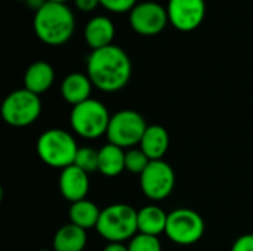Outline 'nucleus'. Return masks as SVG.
Here are the masks:
<instances>
[{
  "instance_id": "1",
  "label": "nucleus",
  "mask_w": 253,
  "mask_h": 251,
  "mask_svg": "<svg viewBox=\"0 0 253 251\" xmlns=\"http://www.w3.org/2000/svg\"><path fill=\"white\" fill-rule=\"evenodd\" d=\"M87 75L92 84L102 92L122 90L132 77L130 58L116 44L92 50L87 58Z\"/></svg>"
},
{
  "instance_id": "2",
  "label": "nucleus",
  "mask_w": 253,
  "mask_h": 251,
  "mask_svg": "<svg viewBox=\"0 0 253 251\" xmlns=\"http://www.w3.org/2000/svg\"><path fill=\"white\" fill-rule=\"evenodd\" d=\"M36 36L49 46L65 44L74 34V13L65 3L47 1L34 13L33 21Z\"/></svg>"
},
{
  "instance_id": "3",
  "label": "nucleus",
  "mask_w": 253,
  "mask_h": 251,
  "mask_svg": "<svg viewBox=\"0 0 253 251\" xmlns=\"http://www.w3.org/2000/svg\"><path fill=\"white\" fill-rule=\"evenodd\" d=\"M98 234L108 243H125L138 234V212L123 203L111 204L101 210Z\"/></svg>"
},
{
  "instance_id": "4",
  "label": "nucleus",
  "mask_w": 253,
  "mask_h": 251,
  "mask_svg": "<svg viewBox=\"0 0 253 251\" xmlns=\"http://www.w3.org/2000/svg\"><path fill=\"white\" fill-rule=\"evenodd\" d=\"M37 154L40 160L55 169H65L74 164L79 146L71 133L62 129H49L37 139Z\"/></svg>"
},
{
  "instance_id": "5",
  "label": "nucleus",
  "mask_w": 253,
  "mask_h": 251,
  "mask_svg": "<svg viewBox=\"0 0 253 251\" xmlns=\"http://www.w3.org/2000/svg\"><path fill=\"white\" fill-rule=\"evenodd\" d=\"M110 120L107 107L92 98L73 107L70 114L71 129L84 139H98L107 135Z\"/></svg>"
},
{
  "instance_id": "6",
  "label": "nucleus",
  "mask_w": 253,
  "mask_h": 251,
  "mask_svg": "<svg viewBox=\"0 0 253 251\" xmlns=\"http://www.w3.org/2000/svg\"><path fill=\"white\" fill-rule=\"evenodd\" d=\"M42 112L39 95L24 89L9 93L1 104L3 120L13 127H27L37 121Z\"/></svg>"
},
{
  "instance_id": "7",
  "label": "nucleus",
  "mask_w": 253,
  "mask_h": 251,
  "mask_svg": "<svg viewBox=\"0 0 253 251\" xmlns=\"http://www.w3.org/2000/svg\"><path fill=\"white\" fill-rule=\"evenodd\" d=\"M144 117L133 109H122L111 115L107 138L108 142L120 148H133L139 145L147 130Z\"/></svg>"
},
{
  "instance_id": "8",
  "label": "nucleus",
  "mask_w": 253,
  "mask_h": 251,
  "mask_svg": "<svg viewBox=\"0 0 253 251\" xmlns=\"http://www.w3.org/2000/svg\"><path fill=\"white\" fill-rule=\"evenodd\" d=\"M165 234L178 246H193L205 235V220L191 209H178L168 213Z\"/></svg>"
},
{
  "instance_id": "9",
  "label": "nucleus",
  "mask_w": 253,
  "mask_h": 251,
  "mask_svg": "<svg viewBox=\"0 0 253 251\" xmlns=\"http://www.w3.org/2000/svg\"><path fill=\"white\" fill-rule=\"evenodd\" d=\"M144 195L153 201L168 198L175 188V172L165 160L150 161L148 167L139 176Z\"/></svg>"
},
{
  "instance_id": "10",
  "label": "nucleus",
  "mask_w": 253,
  "mask_h": 251,
  "mask_svg": "<svg viewBox=\"0 0 253 251\" xmlns=\"http://www.w3.org/2000/svg\"><path fill=\"white\" fill-rule=\"evenodd\" d=\"M129 22L133 31L141 36L160 34L169 22L168 9L156 1L138 3L130 10Z\"/></svg>"
},
{
  "instance_id": "11",
  "label": "nucleus",
  "mask_w": 253,
  "mask_h": 251,
  "mask_svg": "<svg viewBox=\"0 0 253 251\" xmlns=\"http://www.w3.org/2000/svg\"><path fill=\"white\" fill-rule=\"evenodd\" d=\"M169 22L179 31H193L205 19V0H169L168 3Z\"/></svg>"
},
{
  "instance_id": "12",
  "label": "nucleus",
  "mask_w": 253,
  "mask_h": 251,
  "mask_svg": "<svg viewBox=\"0 0 253 251\" xmlns=\"http://www.w3.org/2000/svg\"><path fill=\"white\" fill-rule=\"evenodd\" d=\"M89 175L79 169L77 166H70L61 170L59 175V192L62 197L73 203L86 200V195L89 192Z\"/></svg>"
},
{
  "instance_id": "13",
  "label": "nucleus",
  "mask_w": 253,
  "mask_h": 251,
  "mask_svg": "<svg viewBox=\"0 0 253 251\" xmlns=\"http://www.w3.org/2000/svg\"><path fill=\"white\" fill-rule=\"evenodd\" d=\"M114 34H116L114 24L107 16L92 18L86 24V28H84V40L92 50L111 46Z\"/></svg>"
},
{
  "instance_id": "14",
  "label": "nucleus",
  "mask_w": 253,
  "mask_h": 251,
  "mask_svg": "<svg viewBox=\"0 0 253 251\" xmlns=\"http://www.w3.org/2000/svg\"><path fill=\"white\" fill-rule=\"evenodd\" d=\"M92 81L87 74L82 72H71L68 74L61 84L62 98L73 107L90 99L92 92Z\"/></svg>"
},
{
  "instance_id": "15",
  "label": "nucleus",
  "mask_w": 253,
  "mask_h": 251,
  "mask_svg": "<svg viewBox=\"0 0 253 251\" xmlns=\"http://www.w3.org/2000/svg\"><path fill=\"white\" fill-rule=\"evenodd\" d=\"M55 80V71L49 62L36 61L33 62L24 74V86L27 90L40 95L49 90Z\"/></svg>"
},
{
  "instance_id": "16",
  "label": "nucleus",
  "mask_w": 253,
  "mask_h": 251,
  "mask_svg": "<svg viewBox=\"0 0 253 251\" xmlns=\"http://www.w3.org/2000/svg\"><path fill=\"white\" fill-rule=\"evenodd\" d=\"M139 148L144 151V154L151 160H163L169 149V133L163 126L154 124L148 126L142 141L139 143Z\"/></svg>"
},
{
  "instance_id": "17",
  "label": "nucleus",
  "mask_w": 253,
  "mask_h": 251,
  "mask_svg": "<svg viewBox=\"0 0 253 251\" xmlns=\"http://www.w3.org/2000/svg\"><path fill=\"white\" fill-rule=\"evenodd\" d=\"M168 215L159 206H145L138 210V234L159 237L166 231Z\"/></svg>"
},
{
  "instance_id": "18",
  "label": "nucleus",
  "mask_w": 253,
  "mask_h": 251,
  "mask_svg": "<svg viewBox=\"0 0 253 251\" xmlns=\"http://www.w3.org/2000/svg\"><path fill=\"white\" fill-rule=\"evenodd\" d=\"M125 158L126 152L123 151V148L107 143L98 151V172L108 178L119 176L122 172L126 170Z\"/></svg>"
},
{
  "instance_id": "19",
  "label": "nucleus",
  "mask_w": 253,
  "mask_h": 251,
  "mask_svg": "<svg viewBox=\"0 0 253 251\" xmlns=\"http://www.w3.org/2000/svg\"><path fill=\"white\" fill-rule=\"evenodd\" d=\"M87 243L86 231L76 226L74 223H67L61 226L53 237L55 251H83Z\"/></svg>"
},
{
  "instance_id": "20",
  "label": "nucleus",
  "mask_w": 253,
  "mask_h": 251,
  "mask_svg": "<svg viewBox=\"0 0 253 251\" xmlns=\"http://www.w3.org/2000/svg\"><path fill=\"white\" fill-rule=\"evenodd\" d=\"M68 216H70V223H74L76 226L87 231L96 228L101 216V210L95 203L89 200H82L71 204Z\"/></svg>"
},
{
  "instance_id": "21",
  "label": "nucleus",
  "mask_w": 253,
  "mask_h": 251,
  "mask_svg": "<svg viewBox=\"0 0 253 251\" xmlns=\"http://www.w3.org/2000/svg\"><path fill=\"white\" fill-rule=\"evenodd\" d=\"M150 158L144 154V151L141 148H130L126 152V158H125V167L127 172L133 173V175H142V172L148 167L150 164Z\"/></svg>"
},
{
  "instance_id": "22",
  "label": "nucleus",
  "mask_w": 253,
  "mask_h": 251,
  "mask_svg": "<svg viewBox=\"0 0 253 251\" xmlns=\"http://www.w3.org/2000/svg\"><path fill=\"white\" fill-rule=\"evenodd\" d=\"M74 166H77L87 175L98 172V151L89 146L79 148L76 160H74Z\"/></svg>"
},
{
  "instance_id": "23",
  "label": "nucleus",
  "mask_w": 253,
  "mask_h": 251,
  "mask_svg": "<svg viewBox=\"0 0 253 251\" xmlns=\"http://www.w3.org/2000/svg\"><path fill=\"white\" fill-rule=\"evenodd\" d=\"M129 251H162V243L159 237L136 234L127 246Z\"/></svg>"
},
{
  "instance_id": "24",
  "label": "nucleus",
  "mask_w": 253,
  "mask_h": 251,
  "mask_svg": "<svg viewBox=\"0 0 253 251\" xmlns=\"http://www.w3.org/2000/svg\"><path fill=\"white\" fill-rule=\"evenodd\" d=\"M99 4L110 12L123 13L130 12L136 6V0H99Z\"/></svg>"
},
{
  "instance_id": "25",
  "label": "nucleus",
  "mask_w": 253,
  "mask_h": 251,
  "mask_svg": "<svg viewBox=\"0 0 253 251\" xmlns=\"http://www.w3.org/2000/svg\"><path fill=\"white\" fill-rule=\"evenodd\" d=\"M231 251H253V234H246L239 237L233 247Z\"/></svg>"
},
{
  "instance_id": "26",
  "label": "nucleus",
  "mask_w": 253,
  "mask_h": 251,
  "mask_svg": "<svg viewBox=\"0 0 253 251\" xmlns=\"http://www.w3.org/2000/svg\"><path fill=\"white\" fill-rule=\"evenodd\" d=\"M74 4L82 12H92L99 4V0H74Z\"/></svg>"
},
{
  "instance_id": "27",
  "label": "nucleus",
  "mask_w": 253,
  "mask_h": 251,
  "mask_svg": "<svg viewBox=\"0 0 253 251\" xmlns=\"http://www.w3.org/2000/svg\"><path fill=\"white\" fill-rule=\"evenodd\" d=\"M25 3H27V6H28L31 10L37 12V10H40V9L47 3V0H25Z\"/></svg>"
},
{
  "instance_id": "28",
  "label": "nucleus",
  "mask_w": 253,
  "mask_h": 251,
  "mask_svg": "<svg viewBox=\"0 0 253 251\" xmlns=\"http://www.w3.org/2000/svg\"><path fill=\"white\" fill-rule=\"evenodd\" d=\"M102 251H129L123 243H108Z\"/></svg>"
},
{
  "instance_id": "29",
  "label": "nucleus",
  "mask_w": 253,
  "mask_h": 251,
  "mask_svg": "<svg viewBox=\"0 0 253 251\" xmlns=\"http://www.w3.org/2000/svg\"><path fill=\"white\" fill-rule=\"evenodd\" d=\"M47 1H53V3H67L68 0H47Z\"/></svg>"
},
{
  "instance_id": "30",
  "label": "nucleus",
  "mask_w": 253,
  "mask_h": 251,
  "mask_svg": "<svg viewBox=\"0 0 253 251\" xmlns=\"http://www.w3.org/2000/svg\"><path fill=\"white\" fill-rule=\"evenodd\" d=\"M39 251H55V250H46V249H43V250H39Z\"/></svg>"
},
{
  "instance_id": "31",
  "label": "nucleus",
  "mask_w": 253,
  "mask_h": 251,
  "mask_svg": "<svg viewBox=\"0 0 253 251\" xmlns=\"http://www.w3.org/2000/svg\"><path fill=\"white\" fill-rule=\"evenodd\" d=\"M19 1H25V0H19Z\"/></svg>"
}]
</instances>
